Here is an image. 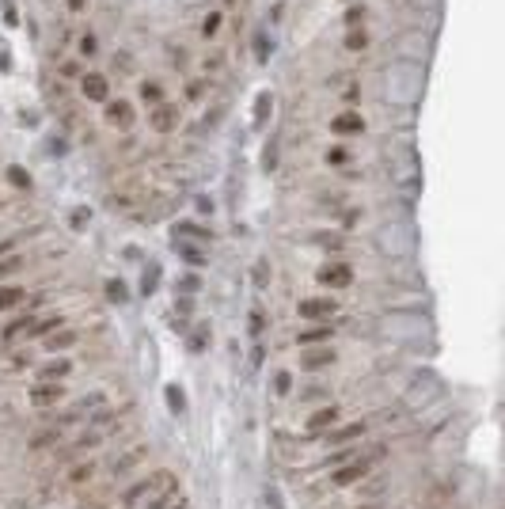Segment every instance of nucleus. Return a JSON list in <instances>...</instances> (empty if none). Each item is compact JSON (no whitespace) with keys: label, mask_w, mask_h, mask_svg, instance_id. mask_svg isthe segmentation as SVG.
Listing matches in <instances>:
<instances>
[{"label":"nucleus","mask_w":505,"mask_h":509,"mask_svg":"<svg viewBox=\"0 0 505 509\" xmlns=\"http://www.w3.org/2000/svg\"><path fill=\"white\" fill-rule=\"evenodd\" d=\"M422 76H426V69H422V61H395L392 76H384V92L392 95L395 103H414V95L422 92Z\"/></svg>","instance_id":"obj_1"},{"label":"nucleus","mask_w":505,"mask_h":509,"mask_svg":"<svg viewBox=\"0 0 505 509\" xmlns=\"http://www.w3.org/2000/svg\"><path fill=\"white\" fill-rule=\"evenodd\" d=\"M380 456H384V449H365V452H354V456L346 460L342 467H331V487H354V483L369 479V472L380 464Z\"/></svg>","instance_id":"obj_2"},{"label":"nucleus","mask_w":505,"mask_h":509,"mask_svg":"<svg viewBox=\"0 0 505 509\" xmlns=\"http://www.w3.org/2000/svg\"><path fill=\"white\" fill-rule=\"evenodd\" d=\"M175 487H179V483H175V475H171V472H156V475H149V479H137L133 487H126L118 509H133V506L149 502L152 494H160V490H175Z\"/></svg>","instance_id":"obj_3"},{"label":"nucleus","mask_w":505,"mask_h":509,"mask_svg":"<svg viewBox=\"0 0 505 509\" xmlns=\"http://www.w3.org/2000/svg\"><path fill=\"white\" fill-rule=\"evenodd\" d=\"M297 316L308 323H331L338 316V301H331V297H304L297 304Z\"/></svg>","instance_id":"obj_4"},{"label":"nucleus","mask_w":505,"mask_h":509,"mask_svg":"<svg viewBox=\"0 0 505 509\" xmlns=\"http://www.w3.org/2000/svg\"><path fill=\"white\" fill-rule=\"evenodd\" d=\"M315 281L327 289H349L354 285V266L342 262V258H331V262H323L320 270H315Z\"/></svg>","instance_id":"obj_5"},{"label":"nucleus","mask_w":505,"mask_h":509,"mask_svg":"<svg viewBox=\"0 0 505 509\" xmlns=\"http://www.w3.org/2000/svg\"><path fill=\"white\" fill-rule=\"evenodd\" d=\"M395 53H399V61H422L429 53V38L422 31H406V35H399Z\"/></svg>","instance_id":"obj_6"},{"label":"nucleus","mask_w":505,"mask_h":509,"mask_svg":"<svg viewBox=\"0 0 505 509\" xmlns=\"http://www.w3.org/2000/svg\"><path fill=\"white\" fill-rule=\"evenodd\" d=\"M80 95L88 103H107L110 99V80L103 72H80Z\"/></svg>","instance_id":"obj_7"},{"label":"nucleus","mask_w":505,"mask_h":509,"mask_svg":"<svg viewBox=\"0 0 505 509\" xmlns=\"http://www.w3.org/2000/svg\"><path fill=\"white\" fill-rule=\"evenodd\" d=\"M335 358H338V353L331 350V346H308V350H300L297 365L304 369V373H315V369H327V365H335Z\"/></svg>","instance_id":"obj_8"},{"label":"nucleus","mask_w":505,"mask_h":509,"mask_svg":"<svg viewBox=\"0 0 505 509\" xmlns=\"http://www.w3.org/2000/svg\"><path fill=\"white\" fill-rule=\"evenodd\" d=\"M27 399L35 403V407H57V403L65 399V387L61 384H50V381H35L27 392Z\"/></svg>","instance_id":"obj_9"},{"label":"nucleus","mask_w":505,"mask_h":509,"mask_svg":"<svg viewBox=\"0 0 505 509\" xmlns=\"http://www.w3.org/2000/svg\"><path fill=\"white\" fill-rule=\"evenodd\" d=\"M331 133L335 137H361L365 133V118L357 115V110H338V115L331 118Z\"/></svg>","instance_id":"obj_10"},{"label":"nucleus","mask_w":505,"mask_h":509,"mask_svg":"<svg viewBox=\"0 0 505 509\" xmlns=\"http://www.w3.org/2000/svg\"><path fill=\"white\" fill-rule=\"evenodd\" d=\"M103 110H107V122L118 126V129H129V126H133V118H137L129 99H107V103H103Z\"/></svg>","instance_id":"obj_11"},{"label":"nucleus","mask_w":505,"mask_h":509,"mask_svg":"<svg viewBox=\"0 0 505 509\" xmlns=\"http://www.w3.org/2000/svg\"><path fill=\"white\" fill-rule=\"evenodd\" d=\"M152 129H156V133H175V126H179V107L175 103H160V107H152Z\"/></svg>","instance_id":"obj_12"},{"label":"nucleus","mask_w":505,"mask_h":509,"mask_svg":"<svg viewBox=\"0 0 505 509\" xmlns=\"http://www.w3.org/2000/svg\"><path fill=\"white\" fill-rule=\"evenodd\" d=\"M338 415H342L338 407H320V410H312V415L304 418V430L312 433V437H315V433H327L331 426L338 422Z\"/></svg>","instance_id":"obj_13"},{"label":"nucleus","mask_w":505,"mask_h":509,"mask_svg":"<svg viewBox=\"0 0 505 509\" xmlns=\"http://www.w3.org/2000/svg\"><path fill=\"white\" fill-rule=\"evenodd\" d=\"M144 460H149V445H137V449L122 452V456L114 460L110 472H114V475H129V472H137V464H144Z\"/></svg>","instance_id":"obj_14"},{"label":"nucleus","mask_w":505,"mask_h":509,"mask_svg":"<svg viewBox=\"0 0 505 509\" xmlns=\"http://www.w3.org/2000/svg\"><path fill=\"white\" fill-rule=\"evenodd\" d=\"M365 430H369V426L365 422H354V426H342V430H327V445H354V441H361L365 437Z\"/></svg>","instance_id":"obj_15"},{"label":"nucleus","mask_w":505,"mask_h":509,"mask_svg":"<svg viewBox=\"0 0 505 509\" xmlns=\"http://www.w3.org/2000/svg\"><path fill=\"white\" fill-rule=\"evenodd\" d=\"M72 373V361H65V358H53V361H46V365H38V381H50V384H61L65 376Z\"/></svg>","instance_id":"obj_16"},{"label":"nucleus","mask_w":505,"mask_h":509,"mask_svg":"<svg viewBox=\"0 0 505 509\" xmlns=\"http://www.w3.org/2000/svg\"><path fill=\"white\" fill-rule=\"evenodd\" d=\"M61 327H65V316H61V312H46V319H31L27 335H31V338H46V335H53V331H61Z\"/></svg>","instance_id":"obj_17"},{"label":"nucleus","mask_w":505,"mask_h":509,"mask_svg":"<svg viewBox=\"0 0 505 509\" xmlns=\"http://www.w3.org/2000/svg\"><path fill=\"white\" fill-rule=\"evenodd\" d=\"M76 342H80L76 331L61 327V331H53V335H46V353H65L69 346H76Z\"/></svg>","instance_id":"obj_18"},{"label":"nucleus","mask_w":505,"mask_h":509,"mask_svg":"<svg viewBox=\"0 0 505 509\" xmlns=\"http://www.w3.org/2000/svg\"><path fill=\"white\" fill-rule=\"evenodd\" d=\"M99 433H84V437H76L69 449H61V460H76V456H84V452H92L95 445H99Z\"/></svg>","instance_id":"obj_19"},{"label":"nucleus","mask_w":505,"mask_h":509,"mask_svg":"<svg viewBox=\"0 0 505 509\" xmlns=\"http://www.w3.org/2000/svg\"><path fill=\"white\" fill-rule=\"evenodd\" d=\"M27 301V289L23 285H0V312H12Z\"/></svg>","instance_id":"obj_20"},{"label":"nucleus","mask_w":505,"mask_h":509,"mask_svg":"<svg viewBox=\"0 0 505 509\" xmlns=\"http://www.w3.org/2000/svg\"><path fill=\"white\" fill-rule=\"evenodd\" d=\"M95 467H99L95 460H84V464H76V467L69 472V483H72V487H80V483H92V479H95Z\"/></svg>","instance_id":"obj_21"},{"label":"nucleus","mask_w":505,"mask_h":509,"mask_svg":"<svg viewBox=\"0 0 505 509\" xmlns=\"http://www.w3.org/2000/svg\"><path fill=\"white\" fill-rule=\"evenodd\" d=\"M164 399H167V407L175 410V415H183V410H186V392H183V387H179V384H167Z\"/></svg>","instance_id":"obj_22"},{"label":"nucleus","mask_w":505,"mask_h":509,"mask_svg":"<svg viewBox=\"0 0 505 509\" xmlns=\"http://www.w3.org/2000/svg\"><path fill=\"white\" fill-rule=\"evenodd\" d=\"M141 99L149 103V107H160V103H164V87H160L156 80H144V84H141Z\"/></svg>","instance_id":"obj_23"},{"label":"nucleus","mask_w":505,"mask_h":509,"mask_svg":"<svg viewBox=\"0 0 505 509\" xmlns=\"http://www.w3.org/2000/svg\"><path fill=\"white\" fill-rule=\"evenodd\" d=\"M331 338V327L323 323V327H312V331H304V335H297V346H312V342H327Z\"/></svg>","instance_id":"obj_24"},{"label":"nucleus","mask_w":505,"mask_h":509,"mask_svg":"<svg viewBox=\"0 0 505 509\" xmlns=\"http://www.w3.org/2000/svg\"><path fill=\"white\" fill-rule=\"evenodd\" d=\"M57 441H61V430H57V426H53V430H38L35 433V437H31V449H46V445H57Z\"/></svg>","instance_id":"obj_25"},{"label":"nucleus","mask_w":505,"mask_h":509,"mask_svg":"<svg viewBox=\"0 0 505 509\" xmlns=\"http://www.w3.org/2000/svg\"><path fill=\"white\" fill-rule=\"evenodd\" d=\"M346 50H369V35H365L361 27H349V35H346Z\"/></svg>","instance_id":"obj_26"},{"label":"nucleus","mask_w":505,"mask_h":509,"mask_svg":"<svg viewBox=\"0 0 505 509\" xmlns=\"http://www.w3.org/2000/svg\"><path fill=\"white\" fill-rule=\"evenodd\" d=\"M69 224H72L76 232H84L88 224H92V209H88V206H76V209L69 213Z\"/></svg>","instance_id":"obj_27"},{"label":"nucleus","mask_w":505,"mask_h":509,"mask_svg":"<svg viewBox=\"0 0 505 509\" xmlns=\"http://www.w3.org/2000/svg\"><path fill=\"white\" fill-rule=\"evenodd\" d=\"M270 53H274L270 35H266V31H258V35H255V58H258V61H270Z\"/></svg>","instance_id":"obj_28"},{"label":"nucleus","mask_w":505,"mask_h":509,"mask_svg":"<svg viewBox=\"0 0 505 509\" xmlns=\"http://www.w3.org/2000/svg\"><path fill=\"white\" fill-rule=\"evenodd\" d=\"M156 281H160V266H156V262H149V270L141 274V293L149 297L152 289H156Z\"/></svg>","instance_id":"obj_29"},{"label":"nucleus","mask_w":505,"mask_h":509,"mask_svg":"<svg viewBox=\"0 0 505 509\" xmlns=\"http://www.w3.org/2000/svg\"><path fill=\"white\" fill-rule=\"evenodd\" d=\"M8 183H12L15 190H31V175L23 172V167H8Z\"/></svg>","instance_id":"obj_30"},{"label":"nucleus","mask_w":505,"mask_h":509,"mask_svg":"<svg viewBox=\"0 0 505 509\" xmlns=\"http://www.w3.org/2000/svg\"><path fill=\"white\" fill-rule=\"evenodd\" d=\"M183 258H186V262H190V266H206V251H201V247H194V244H183Z\"/></svg>","instance_id":"obj_31"},{"label":"nucleus","mask_w":505,"mask_h":509,"mask_svg":"<svg viewBox=\"0 0 505 509\" xmlns=\"http://www.w3.org/2000/svg\"><path fill=\"white\" fill-rule=\"evenodd\" d=\"M315 244L320 247H346V240H342L338 232H315Z\"/></svg>","instance_id":"obj_32"},{"label":"nucleus","mask_w":505,"mask_h":509,"mask_svg":"<svg viewBox=\"0 0 505 509\" xmlns=\"http://www.w3.org/2000/svg\"><path fill=\"white\" fill-rule=\"evenodd\" d=\"M107 297H110V301H114V304H122V301H126V297H129V293H126V285H122V281H118V278H110V281H107Z\"/></svg>","instance_id":"obj_33"},{"label":"nucleus","mask_w":505,"mask_h":509,"mask_svg":"<svg viewBox=\"0 0 505 509\" xmlns=\"http://www.w3.org/2000/svg\"><path fill=\"white\" fill-rule=\"evenodd\" d=\"M217 27H221V12H209V15H206V23H201V38H213V35H217Z\"/></svg>","instance_id":"obj_34"},{"label":"nucleus","mask_w":505,"mask_h":509,"mask_svg":"<svg viewBox=\"0 0 505 509\" xmlns=\"http://www.w3.org/2000/svg\"><path fill=\"white\" fill-rule=\"evenodd\" d=\"M327 164L331 167H346L349 164V152L346 149H327Z\"/></svg>","instance_id":"obj_35"},{"label":"nucleus","mask_w":505,"mask_h":509,"mask_svg":"<svg viewBox=\"0 0 505 509\" xmlns=\"http://www.w3.org/2000/svg\"><path fill=\"white\" fill-rule=\"evenodd\" d=\"M23 266V255H12V258H0V278H8V274H15Z\"/></svg>","instance_id":"obj_36"},{"label":"nucleus","mask_w":505,"mask_h":509,"mask_svg":"<svg viewBox=\"0 0 505 509\" xmlns=\"http://www.w3.org/2000/svg\"><path fill=\"white\" fill-rule=\"evenodd\" d=\"M76 50H80V58H92V53L99 50V46H95V35H84V38L76 42Z\"/></svg>","instance_id":"obj_37"},{"label":"nucleus","mask_w":505,"mask_h":509,"mask_svg":"<svg viewBox=\"0 0 505 509\" xmlns=\"http://www.w3.org/2000/svg\"><path fill=\"white\" fill-rule=\"evenodd\" d=\"M201 289V281L194 278V274H186V278H179V293H198Z\"/></svg>","instance_id":"obj_38"},{"label":"nucleus","mask_w":505,"mask_h":509,"mask_svg":"<svg viewBox=\"0 0 505 509\" xmlns=\"http://www.w3.org/2000/svg\"><path fill=\"white\" fill-rule=\"evenodd\" d=\"M361 19H365V8L357 4V8H346V27H361Z\"/></svg>","instance_id":"obj_39"},{"label":"nucleus","mask_w":505,"mask_h":509,"mask_svg":"<svg viewBox=\"0 0 505 509\" xmlns=\"http://www.w3.org/2000/svg\"><path fill=\"white\" fill-rule=\"evenodd\" d=\"M270 103H274V99H270V95H266V92L258 95V110H255V122H263V115H270Z\"/></svg>","instance_id":"obj_40"},{"label":"nucleus","mask_w":505,"mask_h":509,"mask_svg":"<svg viewBox=\"0 0 505 509\" xmlns=\"http://www.w3.org/2000/svg\"><path fill=\"white\" fill-rule=\"evenodd\" d=\"M206 342H209V331H198V335L190 338V350H194V353H201V350H206Z\"/></svg>","instance_id":"obj_41"},{"label":"nucleus","mask_w":505,"mask_h":509,"mask_svg":"<svg viewBox=\"0 0 505 509\" xmlns=\"http://www.w3.org/2000/svg\"><path fill=\"white\" fill-rule=\"evenodd\" d=\"M266 281H270V270H266V266L258 262V266H255V285H258V289H266Z\"/></svg>","instance_id":"obj_42"},{"label":"nucleus","mask_w":505,"mask_h":509,"mask_svg":"<svg viewBox=\"0 0 505 509\" xmlns=\"http://www.w3.org/2000/svg\"><path fill=\"white\" fill-rule=\"evenodd\" d=\"M61 76H65V80H72V76L80 80V65H76V61H65V65H61Z\"/></svg>","instance_id":"obj_43"},{"label":"nucleus","mask_w":505,"mask_h":509,"mask_svg":"<svg viewBox=\"0 0 505 509\" xmlns=\"http://www.w3.org/2000/svg\"><path fill=\"white\" fill-rule=\"evenodd\" d=\"M274 387H278V392L285 395V392H289V387H292V373H278V381H274Z\"/></svg>","instance_id":"obj_44"},{"label":"nucleus","mask_w":505,"mask_h":509,"mask_svg":"<svg viewBox=\"0 0 505 509\" xmlns=\"http://www.w3.org/2000/svg\"><path fill=\"white\" fill-rule=\"evenodd\" d=\"M251 331H255V335L263 331V312H251Z\"/></svg>","instance_id":"obj_45"},{"label":"nucleus","mask_w":505,"mask_h":509,"mask_svg":"<svg viewBox=\"0 0 505 509\" xmlns=\"http://www.w3.org/2000/svg\"><path fill=\"white\" fill-rule=\"evenodd\" d=\"M201 87H206V84H201V80H194V84L186 87V95H190V99H198V95H201Z\"/></svg>","instance_id":"obj_46"},{"label":"nucleus","mask_w":505,"mask_h":509,"mask_svg":"<svg viewBox=\"0 0 505 509\" xmlns=\"http://www.w3.org/2000/svg\"><path fill=\"white\" fill-rule=\"evenodd\" d=\"M65 4H69V12H84L88 0H65Z\"/></svg>","instance_id":"obj_47"},{"label":"nucleus","mask_w":505,"mask_h":509,"mask_svg":"<svg viewBox=\"0 0 505 509\" xmlns=\"http://www.w3.org/2000/svg\"><path fill=\"white\" fill-rule=\"evenodd\" d=\"M171 509H186V498H179V502H175V506H171Z\"/></svg>","instance_id":"obj_48"},{"label":"nucleus","mask_w":505,"mask_h":509,"mask_svg":"<svg viewBox=\"0 0 505 509\" xmlns=\"http://www.w3.org/2000/svg\"><path fill=\"white\" fill-rule=\"evenodd\" d=\"M357 509H376V506H357Z\"/></svg>","instance_id":"obj_49"},{"label":"nucleus","mask_w":505,"mask_h":509,"mask_svg":"<svg viewBox=\"0 0 505 509\" xmlns=\"http://www.w3.org/2000/svg\"><path fill=\"white\" fill-rule=\"evenodd\" d=\"M228 4H232V0H228Z\"/></svg>","instance_id":"obj_50"}]
</instances>
